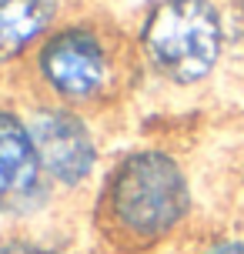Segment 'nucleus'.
Here are the masks:
<instances>
[{
	"mask_svg": "<svg viewBox=\"0 0 244 254\" xmlns=\"http://www.w3.org/2000/svg\"><path fill=\"white\" fill-rule=\"evenodd\" d=\"M207 254H244V241H221V244H214Z\"/></svg>",
	"mask_w": 244,
	"mask_h": 254,
	"instance_id": "7",
	"label": "nucleus"
},
{
	"mask_svg": "<svg viewBox=\"0 0 244 254\" xmlns=\"http://www.w3.org/2000/svg\"><path fill=\"white\" fill-rule=\"evenodd\" d=\"M40 164L34 137L20 121L0 111V207L24 211L44 197L40 190Z\"/></svg>",
	"mask_w": 244,
	"mask_h": 254,
	"instance_id": "5",
	"label": "nucleus"
},
{
	"mask_svg": "<svg viewBox=\"0 0 244 254\" xmlns=\"http://www.w3.org/2000/svg\"><path fill=\"white\" fill-rule=\"evenodd\" d=\"M144 47L161 74L191 84L221 54V20L207 0H164L144 24Z\"/></svg>",
	"mask_w": 244,
	"mask_h": 254,
	"instance_id": "1",
	"label": "nucleus"
},
{
	"mask_svg": "<svg viewBox=\"0 0 244 254\" xmlns=\"http://www.w3.org/2000/svg\"><path fill=\"white\" fill-rule=\"evenodd\" d=\"M0 254H47V251H37V248H24V244H13V248H7V251Z\"/></svg>",
	"mask_w": 244,
	"mask_h": 254,
	"instance_id": "8",
	"label": "nucleus"
},
{
	"mask_svg": "<svg viewBox=\"0 0 244 254\" xmlns=\"http://www.w3.org/2000/svg\"><path fill=\"white\" fill-rule=\"evenodd\" d=\"M111 201L127 228L137 234H161L187 211V181L164 154H137L121 164L111 184Z\"/></svg>",
	"mask_w": 244,
	"mask_h": 254,
	"instance_id": "2",
	"label": "nucleus"
},
{
	"mask_svg": "<svg viewBox=\"0 0 244 254\" xmlns=\"http://www.w3.org/2000/svg\"><path fill=\"white\" fill-rule=\"evenodd\" d=\"M40 67L54 87L67 97H90L104 84V47L87 30H64L47 40Z\"/></svg>",
	"mask_w": 244,
	"mask_h": 254,
	"instance_id": "4",
	"label": "nucleus"
},
{
	"mask_svg": "<svg viewBox=\"0 0 244 254\" xmlns=\"http://www.w3.org/2000/svg\"><path fill=\"white\" fill-rule=\"evenodd\" d=\"M30 137L44 171L64 184H77L94 164V144L87 127L70 111H40L30 124Z\"/></svg>",
	"mask_w": 244,
	"mask_h": 254,
	"instance_id": "3",
	"label": "nucleus"
},
{
	"mask_svg": "<svg viewBox=\"0 0 244 254\" xmlns=\"http://www.w3.org/2000/svg\"><path fill=\"white\" fill-rule=\"evenodd\" d=\"M54 17V0H0V64L24 51Z\"/></svg>",
	"mask_w": 244,
	"mask_h": 254,
	"instance_id": "6",
	"label": "nucleus"
}]
</instances>
